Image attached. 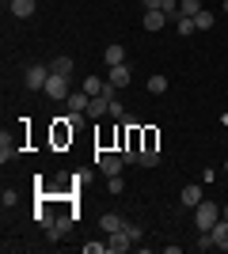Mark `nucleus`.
<instances>
[{
  "mask_svg": "<svg viewBox=\"0 0 228 254\" xmlns=\"http://www.w3.org/2000/svg\"><path fill=\"white\" fill-rule=\"evenodd\" d=\"M122 163H126V159H122V152H118V156H110V152H99V156H95V167H99V175H107V179L122 175Z\"/></svg>",
  "mask_w": 228,
  "mask_h": 254,
  "instance_id": "2",
  "label": "nucleus"
},
{
  "mask_svg": "<svg viewBox=\"0 0 228 254\" xmlns=\"http://www.w3.org/2000/svg\"><path fill=\"white\" fill-rule=\"evenodd\" d=\"M8 8H11V15H15V19H31L38 4H34V0H8Z\"/></svg>",
  "mask_w": 228,
  "mask_h": 254,
  "instance_id": "12",
  "label": "nucleus"
},
{
  "mask_svg": "<svg viewBox=\"0 0 228 254\" xmlns=\"http://www.w3.org/2000/svg\"><path fill=\"white\" fill-rule=\"evenodd\" d=\"M46 80H50V68H46V64H31V68L23 72V84L31 87V91H42Z\"/></svg>",
  "mask_w": 228,
  "mask_h": 254,
  "instance_id": "4",
  "label": "nucleus"
},
{
  "mask_svg": "<svg viewBox=\"0 0 228 254\" xmlns=\"http://www.w3.org/2000/svg\"><path fill=\"white\" fill-rule=\"evenodd\" d=\"M73 220H76L73 212H61V216H57V220L50 224V228H46V239H50V243H57V239H61V235H65L69 228H73Z\"/></svg>",
  "mask_w": 228,
  "mask_h": 254,
  "instance_id": "5",
  "label": "nucleus"
},
{
  "mask_svg": "<svg viewBox=\"0 0 228 254\" xmlns=\"http://www.w3.org/2000/svg\"><path fill=\"white\" fill-rule=\"evenodd\" d=\"M69 114H87V103H91V95L87 91H69Z\"/></svg>",
  "mask_w": 228,
  "mask_h": 254,
  "instance_id": "9",
  "label": "nucleus"
},
{
  "mask_svg": "<svg viewBox=\"0 0 228 254\" xmlns=\"http://www.w3.org/2000/svg\"><path fill=\"white\" fill-rule=\"evenodd\" d=\"M213 23H217V15H213V11H209V8H202V11H198V15H194V27H198V31H209Z\"/></svg>",
  "mask_w": 228,
  "mask_h": 254,
  "instance_id": "16",
  "label": "nucleus"
},
{
  "mask_svg": "<svg viewBox=\"0 0 228 254\" xmlns=\"http://www.w3.org/2000/svg\"><path fill=\"white\" fill-rule=\"evenodd\" d=\"M110 118H126V110H122L118 99H110Z\"/></svg>",
  "mask_w": 228,
  "mask_h": 254,
  "instance_id": "27",
  "label": "nucleus"
},
{
  "mask_svg": "<svg viewBox=\"0 0 228 254\" xmlns=\"http://www.w3.org/2000/svg\"><path fill=\"white\" fill-rule=\"evenodd\" d=\"M149 91H152V95H163V91H167V76H163V72L149 76Z\"/></svg>",
  "mask_w": 228,
  "mask_h": 254,
  "instance_id": "20",
  "label": "nucleus"
},
{
  "mask_svg": "<svg viewBox=\"0 0 228 254\" xmlns=\"http://www.w3.org/2000/svg\"><path fill=\"white\" fill-rule=\"evenodd\" d=\"M19 156H23V152H19V140L4 133V137H0V163H11V159H19Z\"/></svg>",
  "mask_w": 228,
  "mask_h": 254,
  "instance_id": "6",
  "label": "nucleus"
},
{
  "mask_svg": "<svg viewBox=\"0 0 228 254\" xmlns=\"http://www.w3.org/2000/svg\"><path fill=\"white\" fill-rule=\"evenodd\" d=\"M163 27H167L163 11H145V31H163Z\"/></svg>",
  "mask_w": 228,
  "mask_h": 254,
  "instance_id": "15",
  "label": "nucleus"
},
{
  "mask_svg": "<svg viewBox=\"0 0 228 254\" xmlns=\"http://www.w3.org/2000/svg\"><path fill=\"white\" fill-rule=\"evenodd\" d=\"M0 201H4V209H11V205L19 201V193H15V190H4V193H0Z\"/></svg>",
  "mask_w": 228,
  "mask_h": 254,
  "instance_id": "26",
  "label": "nucleus"
},
{
  "mask_svg": "<svg viewBox=\"0 0 228 254\" xmlns=\"http://www.w3.org/2000/svg\"><path fill=\"white\" fill-rule=\"evenodd\" d=\"M103 64H107V68H114V64H126V50H122L118 42H110L107 50H103Z\"/></svg>",
  "mask_w": 228,
  "mask_h": 254,
  "instance_id": "10",
  "label": "nucleus"
},
{
  "mask_svg": "<svg viewBox=\"0 0 228 254\" xmlns=\"http://www.w3.org/2000/svg\"><path fill=\"white\" fill-rule=\"evenodd\" d=\"M221 220V209L213 201H202L194 205V224H198V232H213V224Z\"/></svg>",
  "mask_w": 228,
  "mask_h": 254,
  "instance_id": "1",
  "label": "nucleus"
},
{
  "mask_svg": "<svg viewBox=\"0 0 228 254\" xmlns=\"http://www.w3.org/2000/svg\"><path fill=\"white\" fill-rule=\"evenodd\" d=\"M225 175H228V163H225Z\"/></svg>",
  "mask_w": 228,
  "mask_h": 254,
  "instance_id": "31",
  "label": "nucleus"
},
{
  "mask_svg": "<svg viewBox=\"0 0 228 254\" xmlns=\"http://www.w3.org/2000/svg\"><path fill=\"white\" fill-rule=\"evenodd\" d=\"M126 232H130V239H133V243H141V224H130V220H126Z\"/></svg>",
  "mask_w": 228,
  "mask_h": 254,
  "instance_id": "25",
  "label": "nucleus"
},
{
  "mask_svg": "<svg viewBox=\"0 0 228 254\" xmlns=\"http://www.w3.org/2000/svg\"><path fill=\"white\" fill-rule=\"evenodd\" d=\"M175 27H179V34H194V31H198L190 15H179V19H175Z\"/></svg>",
  "mask_w": 228,
  "mask_h": 254,
  "instance_id": "22",
  "label": "nucleus"
},
{
  "mask_svg": "<svg viewBox=\"0 0 228 254\" xmlns=\"http://www.w3.org/2000/svg\"><path fill=\"white\" fill-rule=\"evenodd\" d=\"M179 201H183L186 209H194V205H202V201H206V193H202V186H198V182H190V186H183Z\"/></svg>",
  "mask_w": 228,
  "mask_h": 254,
  "instance_id": "8",
  "label": "nucleus"
},
{
  "mask_svg": "<svg viewBox=\"0 0 228 254\" xmlns=\"http://www.w3.org/2000/svg\"><path fill=\"white\" fill-rule=\"evenodd\" d=\"M99 224H103V232H107V235H110V232H118V228H126V220H122L118 212H107Z\"/></svg>",
  "mask_w": 228,
  "mask_h": 254,
  "instance_id": "17",
  "label": "nucleus"
},
{
  "mask_svg": "<svg viewBox=\"0 0 228 254\" xmlns=\"http://www.w3.org/2000/svg\"><path fill=\"white\" fill-rule=\"evenodd\" d=\"M179 11H183V15H190V19H194L198 11H202V0H179Z\"/></svg>",
  "mask_w": 228,
  "mask_h": 254,
  "instance_id": "21",
  "label": "nucleus"
},
{
  "mask_svg": "<svg viewBox=\"0 0 228 254\" xmlns=\"http://www.w3.org/2000/svg\"><path fill=\"white\" fill-rule=\"evenodd\" d=\"M221 216H225V220H228V205H225V209H221Z\"/></svg>",
  "mask_w": 228,
  "mask_h": 254,
  "instance_id": "29",
  "label": "nucleus"
},
{
  "mask_svg": "<svg viewBox=\"0 0 228 254\" xmlns=\"http://www.w3.org/2000/svg\"><path fill=\"white\" fill-rule=\"evenodd\" d=\"M107 80H110L114 87H118V91H122V87H130V64H114Z\"/></svg>",
  "mask_w": 228,
  "mask_h": 254,
  "instance_id": "14",
  "label": "nucleus"
},
{
  "mask_svg": "<svg viewBox=\"0 0 228 254\" xmlns=\"http://www.w3.org/2000/svg\"><path fill=\"white\" fill-rule=\"evenodd\" d=\"M34 220L42 224V228H50V224H54L57 216H54V212H50V209H46V205H42V209H34Z\"/></svg>",
  "mask_w": 228,
  "mask_h": 254,
  "instance_id": "23",
  "label": "nucleus"
},
{
  "mask_svg": "<svg viewBox=\"0 0 228 254\" xmlns=\"http://www.w3.org/2000/svg\"><path fill=\"white\" fill-rule=\"evenodd\" d=\"M209 235H213V247H217V251H228V220H225V216L213 224V232H209Z\"/></svg>",
  "mask_w": 228,
  "mask_h": 254,
  "instance_id": "13",
  "label": "nucleus"
},
{
  "mask_svg": "<svg viewBox=\"0 0 228 254\" xmlns=\"http://www.w3.org/2000/svg\"><path fill=\"white\" fill-rule=\"evenodd\" d=\"M84 251L87 254H103V251H107V243H84Z\"/></svg>",
  "mask_w": 228,
  "mask_h": 254,
  "instance_id": "28",
  "label": "nucleus"
},
{
  "mask_svg": "<svg viewBox=\"0 0 228 254\" xmlns=\"http://www.w3.org/2000/svg\"><path fill=\"white\" fill-rule=\"evenodd\" d=\"M50 99H57V103H65L69 99V76H57V72H50V80H46V87H42Z\"/></svg>",
  "mask_w": 228,
  "mask_h": 254,
  "instance_id": "3",
  "label": "nucleus"
},
{
  "mask_svg": "<svg viewBox=\"0 0 228 254\" xmlns=\"http://www.w3.org/2000/svg\"><path fill=\"white\" fill-rule=\"evenodd\" d=\"M107 190H110V193H122V190H126V182H122V175H114V179H107Z\"/></svg>",
  "mask_w": 228,
  "mask_h": 254,
  "instance_id": "24",
  "label": "nucleus"
},
{
  "mask_svg": "<svg viewBox=\"0 0 228 254\" xmlns=\"http://www.w3.org/2000/svg\"><path fill=\"white\" fill-rule=\"evenodd\" d=\"M50 72H57V76H73V61H69V57H54V61H50Z\"/></svg>",
  "mask_w": 228,
  "mask_h": 254,
  "instance_id": "18",
  "label": "nucleus"
},
{
  "mask_svg": "<svg viewBox=\"0 0 228 254\" xmlns=\"http://www.w3.org/2000/svg\"><path fill=\"white\" fill-rule=\"evenodd\" d=\"M221 8H225V11H228V0H221Z\"/></svg>",
  "mask_w": 228,
  "mask_h": 254,
  "instance_id": "30",
  "label": "nucleus"
},
{
  "mask_svg": "<svg viewBox=\"0 0 228 254\" xmlns=\"http://www.w3.org/2000/svg\"><path fill=\"white\" fill-rule=\"evenodd\" d=\"M130 247H133V239H130V232H126V228H118V232H110V239H107V251L122 254V251H130Z\"/></svg>",
  "mask_w": 228,
  "mask_h": 254,
  "instance_id": "7",
  "label": "nucleus"
},
{
  "mask_svg": "<svg viewBox=\"0 0 228 254\" xmlns=\"http://www.w3.org/2000/svg\"><path fill=\"white\" fill-rule=\"evenodd\" d=\"M137 163H141V167H160V152L149 144V148H141V159H137Z\"/></svg>",
  "mask_w": 228,
  "mask_h": 254,
  "instance_id": "19",
  "label": "nucleus"
},
{
  "mask_svg": "<svg viewBox=\"0 0 228 254\" xmlns=\"http://www.w3.org/2000/svg\"><path fill=\"white\" fill-rule=\"evenodd\" d=\"M103 114H110V99L107 95H91V103H87V118H103Z\"/></svg>",
  "mask_w": 228,
  "mask_h": 254,
  "instance_id": "11",
  "label": "nucleus"
}]
</instances>
